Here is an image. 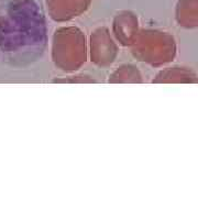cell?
I'll return each instance as SVG.
<instances>
[{"instance_id": "6da1fadb", "label": "cell", "mask_w": 198, "mask_h": 198, "mask_svg": "<svg viewBox=\"0 0 198 198\" xmlns=\"http://www.w3.org/2000/svg\"><path fill=\"white\" fill-rule=\"evenodd\" d=\"M0 42H7L11 61H38L47 43L46 19L36 0H6L0 6Z\"/></svg>"}, {"instance_id": "7a4b0ae2", "label": "cell", "mask_w": 198, "mask_h": 198, "mask_svg": "<svg viewBox=\"0 0 198 198\" xmlns=\"http://www.w3.org/2000/svg\"><path fill=\"white\" fill-rule=\"evenodd\" d=\"M52 61L56 67L67 73L78 71L87 61L86 36L74 26H61L55 30L51 47Z\"/></svg>"}, {"instance_id": "3957f363", "label": "cell", "mask_w": 198, "mask_h": 198, "mask_svg": "<svg viewBox=\"0 0 198 198\" xmlns=\"http://www.w3.org/2000/svg\"><path fill=\"white\" fill-rule=\"evenodd\" d=\"M130 47L138 61L153 67H161L173 62L177 53L174 36L158 29H140Z\"/></svg>"}, {"instance_id": "277c9868", "label": "cell", "mask_w": 198, "mask_h": 198, "mask_svg": "<svg viewBox=\"0 0 198 198\" xmlns=\"http://www.w3.org/2000/svg\"><path fill=\"white\" fill-rule=\"evenodd\" d=\"M119 54V45L107 26L95 29L89 38V57L99 67H108Z\"/></svg>"}, {"instance_id": "5b68a950", "label": "cell", "mask_w": 198, "mask_h": 198, "mask_svg": "<svg viewBox=\"0 0 198 198\" xmlns=\"http://www.w3.org/2000/svg\"><path fill=\"white\" fill-rule=\"evenodd\" d=\"M140 30L139 18L133 11L121 10L112 20V35L116 42L123 47H130Z\"/></svg>"}, {"instance_id": "8992f818", "label": "cell", "mask_w": 198, "mask_h": 198, "mask_svg": "<svg viewBox=\"0 0 198 198\" xmlns=\"http://www.w3.org/2000/svg\"><path fill=\"white\" fill-rule=\"evenodd\" d=\"M93 0H46L47 13L53 21L67 22L84 15Z\"/></svg>"}, {"instance_id": "52a82bcc", "label": "cell", "mask_w": 198, "mask_h": 198, "mask_svg": "<svg viewBox=\"0 0 198 198\" xmlns=\"http://www.w3.org/2000/svg\"><path fill=\"white\" fill-rule=\"evenodd\" d=\"M197 82L196 72L184 66L165 67L161 69L152 80L153 84H196Z\"/></svg>"}, {"instance_id": "ba28073f", "label": "cell", "mask_w": 198, "mask_h": 198, "mask_svg": "<svg viewBox=\"0 0 198 198\" xmlns=\"http://www.w3.org/2000/svg\"><path fill=\"white\" fill-rule=\"evenodd\" d=\"M175 20L184 29H196L198 26V0H177Z\"/></svg>"}, {"instance_id": "9c48e42d", "label": "cell", "mask_w": 198, "mask_h": 198, "mask_svg": "<svg viewBox=\"0 0 198 198\" xmlns=\"http://www.w3.org/2000/svg\"><path fill=\"white\" fill-rule=\"evenodd\" d=\"M108 83L111 84H142L143 76L133 64H122L109 75Z\"/></svg>"}, {"instance_id": "30bf717a", "label": "cell", "mask_w": 198, "mask_h": 198, "mask_svg": "<svg viewBox=\"0 0 198 198\" xmlns=\"http://www.w3.org/2000/svg\"><path fill=\"white\" fill-rule=\"evenodd\" d=\"M52 83L55 84H95L97 80L93 78V76L87 74H79V75H71L62 78H54Z\"/></svg>"}]
</instances>
